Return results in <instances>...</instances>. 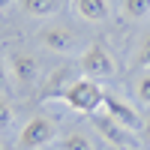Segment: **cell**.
Returning <instances> with one entry per match:
<instances>
[{"instance_id":"8","label":"cell","mask_w":150,"mask_h":150,"mask_svg":"<svg viewBox=\"0 0 150 150\" xmlns=\"http://www.w3.org/2000/svg\"><path fill=\"white\" fill-rule=\"evenodd\" d=\"M72 69L69 66H57L48 72V78H42V87H39V96L42 99H63L66 87L72 84Z\"/></svg>"},{"instance_id":"13","label":"cell","mask_w":150,"mask_h":150,"mask_svg":"<svg viewBox=\"0 0 150 150\" xmlns=\"http://www.w3.org/2000/svg\"><path fill=\"white\" fill-rule=\"evenodd\" d=\"M135 66H150V30L141 36L138 48H135Z\"/></svg>"},{"instance_id":"2","label":"cell","mask_w":150,"mask_h":150,"mask_svg":"<svg viewBox=\"0 0 150 150\" xmlns=\"http://www.w3.org/2000/svg\"><path fill=\"white\" fill-rule=\"evenodd\" d=\"M57 138V120L54 117H45V114H36L21 126L18 132V150H39L45 144H51Z\"/></svg>"},{"instance_id":"19","label":"cell","mask_w":150,"mask_h":150,"mask_svg":"<svg viewBox=\"0 0 150 150\" xmlns=\"http://www.w3.org/2000/svg\"><path fill=\"white\" fill-rule=\"evenodd\" d=\"M0 150H3V144H0Z\"/></svg>"},{"instance_id":"10","label":"cell","mask_w":150,"mask_h":150,"mask_svg":"<svg viewBox=\"0 0 150 150\" xmlns=\"http://www.w3.org/2000/svg\"><path fill=\"white\" fill-rule=\"evenodd\" d=\"M63 0H21V9L33 18H48V15H57Z\"/></svg>"},{"instance_id":"14","label":"cell","mask_w":150,"mask_h":150,"mask_svg":"<svg viewBox=\"0 0 150 150\" xmlns=\"http://www.w3.org/2000/svg\"><path fill=\"white\" fill-rule=\"evenodd\" d=\"M135 96H138V102L150 105V72H144L138 81H135Z\"/></svg>"},{"instance_id":"18","label":"cell","mask_w":150,"mask_h":150,"mask_svg":"<svg viewBox=\"0 0 150 150\" xmlns=\"http://www.w3.org/2000/svg\"><path fill=\"white\" fill-rule=\"evenodd\" d=\"M6 6H12V0H0V9H6Z\"/></svg>"},{"instance_id":"7","label":"cell","mask_w":150,"mask_h":150,"mask_svg":"<svg viewBox=\"0 0 150 150\" xmlns=\"http://www.w3.org/2000/svg\"><path fill=\"white\" fill-rule=\"evenodd\" d=\"M102 108H105V114H108V117H114V120L120 123V126H126V129H132V132H138V129H141V117H138V111H135L129 102H123V99L105 93Z\"/></svg>"},{"instance_id":"12","label":"cell","mask_w":150,"mask_h":150,"mask_svg":"<svg viewBox=\"0 0 150 150\" xmlns=\"http://www.w3.org/2000/svg\"><path fill=\"white\" fill-rule=\"evenodd\" d=\"M60 150H93V144L84 132H66L60 138Z\"/></svg>"},{"instance_id":"3","label":"cell","mask_w":150,"mask_h":150,"mask_svg":"<svg viewBox=\"0 0 150 150\" xmlns=\"http://www.w3.org/2000/svg\"><path fill=\"white\" fill-rule=\"evenodd\" d=\"M81 72L87 78H111L117 72V63H114V54L108 51L102 42H90L81 51Z\"/></svg>"},{"instance_id":"15","label":"cell","mask_w":150,"mask_h":150,"mask_svg":"<svg viewBox=\"0 0 150 150\" xmlns=\"http://www.w3.org/2000/svg\"><path fill=\"white\" fill-rule=\"evenodd\" d=\"M12 117H15V114H12V105L0 96V129H6L9 123H12Z\"/></svg>"},{"instance_id":"17","label":"cell","mask_w":150,"mask_h":150,"mask_svg":"<svg viewBox=\"0 0 150 150\" xmlns=\"http://www.w3.org/2000/svg\"><path fill=\"white\" fill-rule=\"evenodd\" d=\"M141 132H144V141L150 144V114H147V117L141 120Z\"/></svg>"},{"instance_id":"9","label":"cell","mask_w":150,"mask_h":150,"mask_svg":"<svg viewBox=\"0 0 150 150\" xmlns=\"http://www.w3.org/2000/svg\"><path fill=\"white\" fill-rule=\"evenodd\" d=\"M72 6H75V12H78V18H84V21H93V24L105 21V18L111 15L108 0H72Z\"/></svg>"},{"instance_id":"4","label":"cell","mask_w":150,"mask_h":150,"mask_svg":"<svg viewBox=\"0 0 150 150\" xmlns=\"http://www.w3.org/2000/svg\"><path fill=\"white\" fill-rule=\"evenodd\" d=\"M39 45L54 54H72L81 48V36L69 27H42L39 30Z\"/></svg>"},{"instance_id":"16","label":"cell","mask_w":150,"mask_h":150,"mask_svg":"<svg viewBox=\"0 0 150 150\" xmlns=\"http://www.w3.org/2000/svg\"><path fill=\"white\" fill-rule=\"evenodd\" d=\"M9 87V69H6V60L0 57V93Z\"/></svg>"},{"instance_id":"6","label":"cell","mask_w":150,"mask_h":150,"mask_svg":"<svg viewBox=\"0 0 150 150\" xmlns=\"http://www.w3.org/2000/svg\"><path fill=\"white\" fill-rule=\"evenodd\" d=\"M9 66H12V78H15L21 87H30L36 81H42L39 78V72H42L39 60H36L33 54H27V51H15L12 60H9Z\"/></svg>"},{"instance_id":"1","label":"cell","mask_w":150,"mask_h":150,"mask_svg":"<svg viewBox=\"0 0 150 150\" xmlns=\"http://www.w3.org/2000/svg\"><path fill=\"white\" fill-rule=\"evenodd\" d=\"M102 99H105V90L93 78H75L66 87V93H63V102L75 111V114H87V117L102 108Z\"/></svg>"},{"instance_id":"11","label":"cell","mask_w":150,"mask_h":150,"mask_svg":"<svg viewBox=\"0 0 150 150\" xmlns=\"http://www.w3.org/2000/svg\"><path fill=\"white\" fill-rule=\"evenodd\" d=\"M120 12L126 21H141L150 15V0H120Z\"/></svg>"},{"instance_id":"5","label":"cell","mask_w":150,"mask_h":150,"mask_svg":"<svg viewBox=\"0 0 150 150\" xmlns=\"http://www.w3.org/2000/svg\"><path fill=\"white\" fill-rule=\"evenodd\" d=\"M90 117H93L96 132L102 135L108 144H114V147H132V144H135V132H132V129H126V126H120L114 117L99 114V111H96V114H90Z\"/></svg>"}]
</instances>
